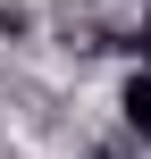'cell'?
Wrapping results in <instances>:
<instances>
[{
    "instance_id": "obj_1",
    "label": "cell",
    "mask_w": 151,
    "mask_h": 159,
    "mask_svg": "<svg viewBox=\"0 0 151 159\" xmlns=\"http://www.w3.org/2000/svg\"><path fill=\"white\" fill-rule=\"evenodd\" d=\"M118 126H126L134 143H151V67H143V59L118 75Z\"/></svg>"
},
{
    "instance_id": "obj_2",
    "label": "cell",
    "mask_w": 151,
    "mask_h": 159,
    "mask_svg": "<svg viewBox=\"0 0 151 159\" xmlns=\"http://www.w3.org/2000/svg\"><path fill=\"white\" fill-rule=\"evenodd\" d=\"M126 42H134V59H143V67H151V8H143V17H134V34H126Z\"/></svg>"
}]
</instances>
